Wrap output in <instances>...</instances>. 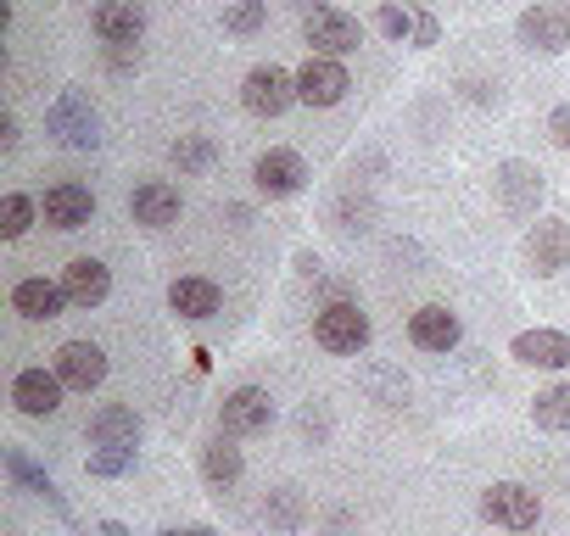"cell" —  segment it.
<instances>
[{"label": "cell", "mask_w": 570, "mask_h": 536, "mask_svg": "<svg viewBox=\"0 0 570 536\" xmlns=\"http://www.w3.org/2000/svg\"><path fill=\"white\" fill-rule=\"evenodd\" d=\"M168 162H174L179 173H202V168L218 162V146H213L207 135H179V140L168 146Z\"/></svg>", "instance_id": "29"}, {"label": "cell", "mask_w": 570, "mask_h": 536, "mask_svg": "<svg viewBox=\"0 0 570 536\" xmlns=\"http://www.w3.org/2000/svg\"><path fill=\"white\" fill-rule=\"evenodd\" d=\"M297 7H325V0H297Z\"/></svg>", "instance_id": "41"}, {"label": "cell", "mask_w": 570, "mask_h": 536, "mask_svg": "<svg viewBox=\"0 0 570 536\" xmlns=\"http://www.w3.org/2000/svg\"><path fill=\"white\" fill-rule=\"evenodd\" d=\"M62 291H68L73 308H101L112 297V268L101 257H73L62 268Z\"/></svg>", "instance_id": "21"}, {"label": "cell", "mask_w": 570, "mask_h": 536, "mask_svg": "<svg viewBox=\"0 0 570 536\" xmlns=\"http://www.w3.org/2000/svg\"><path fill=\"white\" fill-rule=\"evenodd\" d=\"M347 90H353V79H347L342 57H314L308 51V62L297 68V101L303 107H342Z\"/></svg>", "instance_id": "7"}, {"label": "cell", "mask_w": 570, "mask_h": 536, "mask_svg": "<svg viewBox=\"0 0 570 536\" xmlns=\"http://www.w3.org/2000/svg\"><path fill=\"white\" fill-rule=\"evenodd\" d=\"M436 40H442V23H436L431 12H414V40H409V46H414V51H431Z\"/></svg>", "instance_id": "34"}, {"label": "cell", "mask_w": 570, "mask_h": 536, "mask_svg": "<svg viewBox=\"0 0 570 536\" xmlns=\"http://www.w3.org/2000/svg\"><path fill=\"white\" fill-rule=\"evenodd\" d=\"M46 129H51V140L68 146V151H96V146H101V118H96V107H90L79 90H62V96L46 107Z\"/></svg>", "instance_id": "3"}, {"label": "cell", "mask_w": 570, "mask_h": 536, "mask_svg": "<svg viewBox=\"0 0 570 536\" xmlns=\"http://www.w3.org/2000/svg\"><path fill=\"white\" fill-rule=\"evenodd\" d=\"M303 40H308L314 57H353L364 46V23L342 7H314L303 18Z\"/></svg>", "instance_id": "5"}, {"label": "cell", "mask_w": 570, "mask_h": 536, "mask_svg": "<svg viewBox=\"0 0 570 536\" xmlns=\"http://www.w3.org/2000/svg\"><path fill=\"white\" fill-rule=\"evenodd\" d=\"M464 96L487 107V101H498V85H487V79H464Z\"/></svg>", "instance_id": "37"}, {"label": "cell", "mask_w": 570, "mask_h": 536, "mask_svg": "<svg viewBox=\"0 0 570 536\" xmlns=\"http://www.w3.org/2000/svg\"><path fill=\"white\" fill-rule=\"evenodd\" d=\"M107 68L112 73H140V51L135 46H107Z\"/></svg>", "instance_id": "36"}, {"label": "cell", "mask_w": 570, "mask_h": 536, "mask_svg": "<svg viewBox=\"0 0 570 536\" xmlns=\"http://www.w3.org/2000/svg\"><path fill=\"white\" fill-rule=\"evenodd\" d=\"M252 185H257V196L285 201V196H297V190L308 185V162H303L292 146H274V151H263V157L252 162Z\"/></svg>", "instance_id": "11"}, {"label": "cell", "mask_w": 570, "mask_h": 536, "mask_svg": "<svg viewBox=\"0 0 570 536\" xmlns=\"http://www.w3.org/2000/svg\"><path fill=\"white\" fill-rule=\"evenodd\" d=\"M274 425V397L263 391V386H235V391H224V403H218V430L224 436H257V430H268Z\"/></svg>", "instance_id": "9"}, {"label": "cell", "mask_w": 570, "mask_h": 536, "mask_svg": "<svg viewBox=\"0 0 570 536\" xmlns=\"http://www.w3.org/2000/svg\"><path fill=\"white\" fill-rule=\"evenodd\" d=\"M68 308H73V302H68L62 280L29 275V280H18V286H12V314H23L29 325H51V319H62Z\"/></svg>", "instance_id": "15"}, {"label": "cell", "mask_w": 570, "mask_h": 536, "mask_svg": "<svg viewBox=\"0 0 570 536\" xmlns=\"http://www.w3.org/2000/svg\"><path fill=\"white\" fill-rule=\"evenodd\" d=\"M503 536H514V530H503Z\"/></svg>", "instance_id": "42"}, {"label": "cell", "mask_w": 570, "mask_h": 536, "mask_svg": "<svg viewBox=\"0 0 570 536\" xmlns=\"http://www.w3.org/2000/svg\"><path fill=\"white\" fill-rule=\"evenodd\" d=\"M358 391L370 403H381V408H409L414 403V386H409V375L397 364H364L358 369Z\"/></svg>", "instance_id": "25"}, {"label": "cell", "mask_w": 570, "mask_h": 536, "mask_svg": "<svg viewBox=\"0 0 570 536\" xmlns=\"http://www.w3.org/2000/svg\"><path fill=\"white\" fill-rule=\"evenodd\" d=\"M168 536H218V530H213V525H174Z\"/></svg>", "instance_id": "40"}, {"label": "cell", "mask_w": 570, "mask_h": 536, "mask_svg": "<svg viewBox=\"0 0 570 536\" xmlns=\"http://www.w3.org/2000/svg\"><path fill=\"white\" fill-rule=\"evenodd\" d=\"M375 29L386 34V40H414V12L409 7H397V0H381V12H375Z\"/></svg>", "instance_id": "33"}, {"label": "cell", "mask_w": 570, "mask_h": 536, "mask_svg": "<svg viewBox=\"0 0 570 536\" xmlns=\"http://www.w3.org/2000/svg\"><path fill=\"white\" fill-rule=\"evenodd\" d=\"M90 29H96L101 46H140V34H146V7H140V0H96Z\"/></svg>", "instance_id": "14"}, {"label": "cell", "mask_w": 570, "mask_h": 536, "mask_svg": "<svg viewBox=\"0 0 570 536\" xmlns=\"http://www.w3.org/2000/svg\"><path fill=\"white\" fill-rule=\"evenodd\" d=\"M96 536H129V525H124V519H101Z\"/></svg>", "instance_id": "39"}, {"label": "cell", "mask_w": 570, "mask_h": 536, "mask_svg": "<svg viewBox=\"0 0 570 536\" xmlns=\"http://www.w3.org/2000/svg\"><path fill=\"white\" fill-rule=\"evenodd\" d=\"M459 336H464V325H459V314L442 308V302H425V308L409 314V341H414L420 353H453Z\"/></svg>", "instance_id": "18"}, {"label": "cell", "mask_w": 570, "mask_h": 536, "mask_svg": "<svg viewBox=\"0 0 570 536\" xmlns=\"http://www.w3.org/2000/svg\"><path fill=\"white\" fill-rule=\"evenodd\" d=\"M62 375L57 369H18L12 375V408L23 414V419H51L57 408H62Z\"/></svg>", "instance_id": "13"}, {"label": "cell", "mask_w": 570, "mask_h": 536, "mask_svg": "<svg viewBox=\"0 0 570 536\" xmlns=\"http://www.w3.org/2000/svg\"><path fill=\"white\" fill-rule=\"evenodd\" d=\"M85 436H90V447H140L146 419H140L135 408H124V403H101V408L90 414Z\"/></svg>", "instance_id": "20"}, {"label": "cell", "mask_w": 570, "mask_h": 536, "mask_svg": "<svg viewBox=\"0 0 570 536\" xmlns=\"http://www.w3.org/2000/svg\"><path fill=\"white\" fill-rule=\"evenodd\" d=\"M548 140L570 157V107H553V112H548Z\"/></svg>", "instance_id": "35"}, {"label": "cell", "mask_w": 570, "mask_h": 536, "mask_svg": "<svg viewBox=\"0 0 570 536\" xmlns=\"http://www.w3.org/2000/svg\"><path fill=\"white\" fill-rule=\"evenodd\" d=\"M525 262L537 280H553L570 268V224L564 218H537L525 229Z\"/></svg>", "instance_id": "6"}, {"label": "cell", "mask_w": 570, "mask_h": 536, "mask_svg": "<svg viewBox=\"0 0 570 536\" xmlns=\"http://www.w3.org/2000/svg\"><path fill=\"white\" fill-rule=\"evenodd\" d=\"M235 441H240V436H224V430H218V436L202 447V458H196L202 480H207L218 497H224V492H229V486L246 475V458H240V447H235Z\"/></svg>", "instance_id": "23"}, {"label": "cell", "mask_w": 570, "mask_h": 536, "mask_svg": "<svg viewBox=\"0 0 570 536\" xmlns=\"http://www.w3.org/2000/svg\"><path fill=\"white\" fill-rule=\"evenodd\" d=\"M179 212H185V196H179V185H168V179H146V185L129 190V218H135L140 229H174Z\"/></svg>", "instance_id": "12"}, {"label": "cell", "mask_w": 570, "mask_h": 536, "mask_svg": "<svg viewBox=\"0 0 570 536\" xmlns=\"http://www.w3.org/2000/svg\"><path fill=\"white\" fill-rule=\"evenodd\" d=\"M292 101H297V73L279 68V62H257V68L240 79V107H246L252 118H279Z\"/></svg>", "instance_id": "4"}, {"label": "cell", "mask_w": 570, "mask_h": 536, "mask_svg": "<svg viewBox=\"0 0 570 536\" xmlns=\"http://www.w3.org/2000/svg\"><path fill=\"white\" fill-rule=\"evenodd\" d=\"M35 218H40V201L35 196H23V190L0 196V240H23L35 229Z\"/></svg>", "instance_id": "28"}, {"label": "cell", "mask_w": 570, "mask_h": 536, "mask_svg": "<svg viewBox=\"0 0 570 536\" xmlns=\"http://www.w3.org/2000/svg\"><path fill=\"white\" fill-rule=\"evenodd\" d=\"M168 308H174L179 319H190V325H207V319H218L224 291H218L207 275H179V280L168 286Z\"/></svg>", "instance_id": "22"}, {"label": "cell", "mask_w": 570, "mask_h": 536, "mask_svg": "<svg viewBox=\"0 0 570 536\" xmlns=\"http://www.w3.org/2000/svg\"><path fill=\"white\" fill-rule=\"evenodd\" d=\"M263 519H268V530H279V536H297V530L314 519L308 492H303V486H274V492L263 497Z\"/></svg>", "instance_id": "26"}, {"label": "cell", "mask_w": 570, "mask_h": 536, "mask_svg": "<svg viewBox=\"0 0 570 536\" xmlns=\"http://www.w3.org/2000/svg\"><path fill=\"white\" fill-rule=\"evenodd\" d=\"M331 218H336V229H342V235H364V229L375 224V201H370V196H353V190H347V196H342V201L331 207Z\"/></svg>", "instance_id": "31"}, {"label": "cell", "mask_w": 570, "mask_h": 536, "mask_svg": "<svg viewBox=\"0 0 570 536\" xmlns=\"http://www.w3.org/2000/svg\"><path fill=\"white\" fill-rule=\"evenodd\" d=\"M481 519L498 525V530L525 536V530H537V519H542V497H537L531 486H520V480H492V486L481 492Z\"/></svg>", "instance_id": "2"}, {"label": "cell", "mask_w": 570, "mask_h": 536, "mask_svg": "<svg viewBox=\"0 0 570 536\" xmlns=\"http://www.w3.org/2000/svg\"><path fill=\"white\" fill-rule=\"evenodd\" d=\"M0 458H7V475H12V480H18L23 492H35V497H40V503H51V508H57L62 519H73V508H68L62 486H57V480H51V475H46V469H40V464H35L29 453H23V447H7Z\"/></svg>", "instance_id": "24"}, {"label": "cell", "mask_w": 570, "mask_h": 536, "mask_svg": "<svg viewBox=\"0 0 570 536\" xmlns=\"http://www.w3.org/2000/svg\"><path fill=\"white\" fill-rule=\"evenodd\" d=\"M135 464H140V447H96L85 469H90L96 480H118V475H129Z\"/></svg>", "instance_id": "32"}, {"label": "cell", "mask_w": 570, "mask_h": 536, "mask_svg": "<svg viewBox=\"0 0 570 536\" xmlns=\"http://www.w3.org/2000/svg\"><path fill=\"white\" fill-rule=\"evenodd\" d=\"M531 425L548 430V436H570V380L542 386V391L531 397Z\"/></svg>", "instance_id": "27"}, {"label": "cell", "mask_w": 570, "mask_h": 536, "mask_svg": "<svg viewBox=\"0 0 570 536\" xmlns=\"http://www.w3.org/2000/svg\"><path fill=\"white\" fill-rule=\"evenodd\" d=\"M263 23H268V0H235V7H224V34H235V40H252Z\"/></svg>", "instance_id": "30"}, {"label": "cell", "mask_w": 570, "mask_h": 536, "mask_svg": "<svg viewBox=\"0 0 570 536\" xmlns=\"http://www.w3.org/2000/svg\"><path fill=\"white\" fill-rule=\"evenodd\" d=\"M314 341H320L331 358H358V353L375 341V325H370V314H364L353 297H336V302H325V308L314 314Z\"/></svg>", "instance_id": "1"}, {"label": "cell", "mask_w": 570, "mask_h": 536, "mask_svg": "<svg viewBox=\"0 0 570 536\" xmlns=\"http://www.w3.org/2000/svg\"><path fill=\"white\" fill-rule=\"evenodd\" d=\"M51 369L62 375L68 391H96L107 380V353L96 341H62L57 358H51Z\"/></svg>", "instance_id": "16"}, {"label": "cell", "mask_w": 570, "mask_h": 536, "mask_svg": "<svg viewBox=\"0 0 570 536\" xmlns=\"http://www.w3.org/2000/svg\"><path fill=\"white\" fill-rule=\"evenodd\" d=\"M18 146V118L7 112V118H0V151H12Z\"/></svg>", "instance_id": "38"}, {"label": "cell", "mask_w": 570, "mask_h": 536, "mask_svg": "<svg viewBox=\"0 0 570 536\" xmlns=\"http://www.w3.org/2000/svg\"><path fill=\"white\" fill-rule=\"evenodd\" d=\"M509 358L520 364V369H570V336L564 330H520L514 341H509Z\"/></svg>", "instance_id": "19"}, {"label": "cell", "mask_w": 570, "mask_h": 536, "mask_svg": "<svg viewBox=\"0 0 570 536\" xmlns=\"http://www.w3.org/2000/svg\"><path fill=\"white\" fill-rule=\"evenodd\" d=\"M514 34H520V46H525V51L559 57V51L570 46V18H564V12H553V7H525V12L514 18Z\"/></svg>", "instance_id": "17"}, {"label": "cell", "mask_w": 570, "mask_h": 536, "mask_svg": "<svg viewBox=\"0 0 570 536\" xmlns=\"http://www.w3.org/2000/svg\"><path fill=\"white\" fill-rule=\"evenodd\" d=\"M40 218H46L51 229H62V235L90 229V218H96V190L79 185V179H62V185H51V190L40 196Z\"/></svg>", "instance_id": "10"}, {"label": "cell", "mask_w": 570, "mask_h": 536, "mask_svg": "<svg viewBox=\"0 0 570 536\" xmlns=\"http://www.w3.org/2000/svg\"><path fill=\"white\" fill-rule=\"evenodd\" d=\"M492 190H498V201H503V212L509 218H537V207H542V173L531 168V162H520V157H509V162H498V173H492Z\"/></svg>", "instance_id": "8"}]
</instances>
